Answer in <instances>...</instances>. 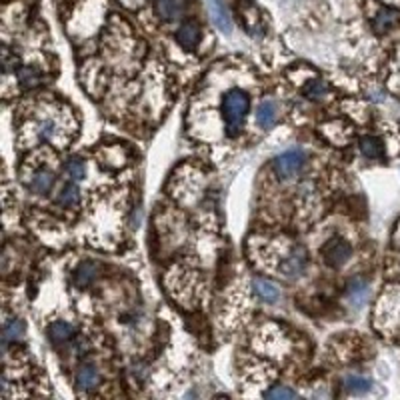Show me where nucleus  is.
<instances>
[{
    "instance_id": "1",
    "label": "nucleus",
    "mask_w": 400,
    "mask_h": 400,
    "mask_svg": "<svg viewBox=\"0 0 400 400\" xmlns=\"http://www.w3.org/2000/svg\"><path fill=\"white\" fill-rule=\"evenodd\" d=\"M250 98L242 90H230L226 92V97L222 98V116H224V125H226V135L230 138H236L242 130L244 118L249 114Z\"/></svg>"
},
{
    "instance_id": "2",
    "label": "nucleus",
    "mask_w": 400,
    "mask_h": 400,
    "mask_svg": "<svg viewBox=\"0 0 400 400\" xmlns=\"http://www.w3.org/2000/svg\"><path fill=\"white\" fill-rule=\"evenodd\" d=\"M350 254H352L350 244L346 242L345 238H340V236H332V238H329V240L324 242V247H322V258H324V263L332 266V268L343 266V264L350 258Z\"/></svg>"
},
{
    "instance_id": "3",
    "label": "nucleus",
    "mask_w": 400,
    "mask_h": 400,
    "mask_svg": "<svg viewBox=\"0 0 400 400\" xmlns=\"http://www.w3.org/2000/svg\"><path fill=\"white\" fill-rule=\"evenodd\" d=\"M304 165V152L301 149H290V151L282 152L280 156H276L275 170L278 179L287 180L292 179Z\"/></svg>"
},
{
    "instance_id": "4",
    "label": "nucleus",
    "mask_w": 400,
    "mask_h": 400,
    "mask_svg": "<svg viewBox=\"0 0 400 400\" xmlns=\"http://www.w3.org/2000/svg\"><path fill=\"white\" fill-rule=\"evenodd\" d=\"M306 268V250L303 247H294L289 258L282 263V275L289 278H298Z\"/></svg>"
},
{
    "instance_id": "5",
    "label": "nucleus",
    "mask_w": 400,
    "mask_h": 400,
    "mask_svg": "<svg viewBox=\"0 0 400 400\" xmlns=\"http://www.w3.org/2000/svg\"><path fill=\"white\" fill-rule=\"evenodd\" d=\"M98 276V264L92 263V261H84L76 266L74 275H72V280L78 289H86L90 287Z\"/></svg>"
},
{
    "instance_id": "6",
    "label": "nucleus",
    "mask_w": 400,
    "mask_h": 400,
    "mask_svg": "<svg viewBox=\"0 0 400 400\" xmlns=\"http://www.w3.org/2000/svg\"><path fill=\"white\" fill-rule=\"evenodd\" d=\"M100 382V374L95 364H83L76 373V387L81 388L83 392H90L95 390Z\"/></svg>"
},
{
    "instance_id": "7",
    "label": "nucleus",
    "mask_w": 400,
    "mask_h": 400,
    "mask_svg": "<svg viewBox=\"0 0 400 400\" xmlns=\"http://www.w3.org/2000/svg\"><path fill=\"white\" fill-rule=\"evenodd\" d=\"M208 11H210V16H212V22L216 25L219 30H222V32H230L233 30L230 14H228L226 6L222 4L221 0H208Z\"/></svg>"
},
{
    "instance_id": "8",
    "label": "nucleus",
    "mask_w": 400,
    "mask_h": 400,
    "mask_svg": "<svg viewBox=\"0 0 400 400\" xmlns=\"http://www.w3.org/2000/svg\"><path fill=\"white\" fill-rule=\"evenodd\" d=\"M400 20V14L396 11H392V8H380L376 16H374L373 20V28L376 34H385L388 30H392V28L399 25Z\"/></svg>"
},
{
    "instance_id": "9",
    "label": "nucleus",
    "mask_w": 400,
    "mask_h": 400,
    "mask_svg": "<svg viewBox=\"0 0 400 400\" xmlns=\"http://www.w3.org/2000/svg\"><path fill=\"white\" fill-rule=\"evenodd\" d=\"M48 336H50V343L55 346L67 345L74 336V326L70 322H64V320L53 322L50 329H48Z\"/></svg>"
},
{
    "instance_id": "10",
    "label": "nucleus",
    "mask_w": 400,
    "mask_h": 400,
    "mask_svg": "<svg viewBox=\"0 0 400 400\" xmlns=\"http://www.w3.org/2000/svg\"><path fill=\"white\" fill-rule=\"evenodd\" d=\"M177 41L182 48L193 50L194 46L200 42V28L196 27L194 22H184L177 32Z\"/></svg>"
},
{
    "instance_id": "11",
    "label": "nucleus",
    "mask_w": 400,
    "mask_h": 400,
    "mask_svg": "<svg viewBox=\"0 0 400 400\" xmlns=\"http://www.w3.org/2000/svg\"><path fill=\"white\" fill-rule=\"evenodd\" d=\"M252 289H254V292L263 298L264 303H276V301L280 298V289L276 287L273 280H266V278H254Z\"/></svg>"
},
{
    "instance_id": "12",
    "label": "nucleus",
    "mask_w": 400,
    "mask_h": 400,
    "mask_svg": "<svg viewBox=\"0 0 400 400\" xmlns=\"http://www.w3.org/2000/svg\"><path fill=\"white\" fill-rule=\"evenodd\" d=\"M182 8H184L182 0H156V14L166 22L177 20L182 14Z\"/></svg>"
},
{
    "instance_id": "13",
    "label": "nucleus",
    "mask_w": 400,
    "mask_h": 400,
    "mask_svg": "<svg viewBox=\"0 0 400 400\" xmlns=\"http://www.w3.org/2000/svg\"><path fill=\"white\" fill-rule=\"evenodd\" d=\"M25 331H27V329H25V322H22L20 318L8 320V322L4 324V329H2V346H8L11 343L22 340Z\"/></svg>"
},
{
    "instance_id": "14",
    "label": "nucleus",
    "mask_w": 400,
    "mask_h": 400,
    "mask_svg": "<svg viewBox=\"0 0 400 400\" xmlns=\"http://www.w3.org/2000/svg\"><path fill=\"white\" fill-rule=\"evenodd\" d=\"M346 294H348L350 303H354V306H360L368 296V282L364 278H352L346 287Z\"/></svg>"
},
{
    "instance_id": "15",
    "label": "nucleus",
    "mask_w": 400,
    "mask_h": 400,
    "mask_svg": "<svg viewBox=\"0 0 400 400\" xmlns=\"http://www.w3.org/2000/svg\"><path fill=\"white\" fill-rule=\"evenodd\" d=\"M276 118H278V106H276V102H273V100L261 102V106H258V111H256V123L263 126V128H268V126L275 125Z\"/></svg>"
},
{
    "instance_id": "16",
    "label": "nucleus",
    "mask_w": 400,
    "mask_h": 400,
    "mask_svg": "<svg viewBox=\"0 0 400 400\" xmlns=\"http://www.w3.org/2000/svg\"><path fill=\"white\" fill-rule=\"evenodd\" d=\"M55 186V174L48 170H39L32 180H30V191L36 194L50 193V188Z\"/></svg>"
},
{
    "instance_id": "17",
    "label": "nucleus",
    "mask_w": 400,
    "mask_h": 400,
    "mask_svg": "<svg viewBox=\"0 0 400 400\" xmlns=\"http://www.w3.org/2000/svg\"><path fill=\"white\" fill-rule=\"evenodd\" d=\"M360 152L366 158H382L385 156V146L376 137L360 138Z\"/></svg>"
},
{
    "instance_id": "18",
    "label": "nucleus",
    "mask_w": 400,
    "mask_h": 400,
    "mask_svg": "<svg viewBox=\"0 0 400 400\" xmlns=\"http://www.w3.org/2000/svg\"><path fill=\"white\" fill-rule=\"evenodd\" d=\"M304 95L306 98H310V100H324L326 95H329V84L324 83L322 78H315V81H310V83L304 86Z\"/></svg>"
},
{
    "instance_id": "19",
    "label": "nucleus",
    "mask_w": 400,
    "mask_h": 400,
    "mask_svg": "<svg viewBox=\"0 0 400 400\" xmlns=\"http://www.w3.org/2000/svg\"><path fill=\"white\" fill-rule=\"evenodd\" d=\"M78 198H81V191H78V186H76L74 182H70V184H64V186L60 188L56 202H58V205H62V207H72V205H76V202H78Z\"/></svg>"
},
{
    "instance_id": "20",
    "label": "nucleus",
    "mask_w": 400,
    "mask_h": 400,
    "mask_svg": "<svg viewBox=\"0 0 400 400\" xmlns=\"http://www.w3.org/2000/svg\"><path fill=\"white\" fill-rule=\"evenodd\" d=\"M18 78H20V83L25 84L27 88H32V86L41 84L42 74L36 69H32V67H20L18 69Z\"/></svg>"
},
{
    "instance_id": "21",
    "label": "nucleus",
    "mask_w": 400,
    "mask_h": 400,
    "mask_svg": "<svg viewBox=\"0 0 400 400\" xmlns=\"http://www.w3.org/2000/svg\"><path fill=\"white\" fill-rule=\"evenodd\" d=\"M345 387L348 392H352V394H364V392H368L371 390V380H366V378H362V376H348L345 380Z\"/></svg>"
},
{
    "instance_id": "22",
    "label": "nucleus",
    "mask_w": 400,
    "mask_h": 400,
    "mask_svg": "<svg viewBox=\"0 0 400 400\" xmlns=\"http://www.w3.org/2000/svg\"><path fill=\"white\" fill-rule=\"evenodd\" d=\"M67 174L70 177V180H83L86 174V165L83 158H78V156L70 158L67 163Z\"/></svg>"
},
{
    "instance_id": "23",
    "label": "nucleus",
    "mask_w": 400,
    "mask_h": 400,
    "mask_svg": "<svg viewBox=\"0 0 400 400\" xmlns=\"http://www.w3.org/2000/svg\"><path fill=\"white\" fill-rule=\"evenodd\" d=\"M2 64H4V72H18L20 69V58L16 53H13L8 46L2 48Z\"/></svg>"
},
{
    "instance_id": "24",
    "label": "nucleus",
    "mask_w": 400,
    "mask_h": 400,
    "mask_svg": "<svg viewBox=\"0 0 400 400\" xmlns=\"http://www.w3.org/2000/svg\"><path fill=\"white\" fill-rule=\"evenodd\" d=\"M264 399H273V400L296 399V392H294V390H290V388H287V387H275L264 392Z\"/></svg>"
},
{
    "instance_id": "25",
    "label": "nucleus",
    "mask_w": 400,
    "mask_h": 400,
    "mask_svg": "<svg viewBox=\"0 0 400 400\" xmlns=\"http://www.w3.org/2000/svg\"><path fill=\"white\" fill-rule=\"evenodd\" d=\"M41 137L42 138L53 137V123H42L41 125Z\"/></svg>"
}]
</instances>
